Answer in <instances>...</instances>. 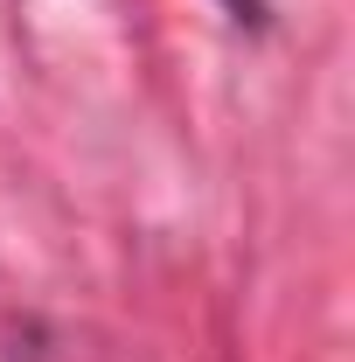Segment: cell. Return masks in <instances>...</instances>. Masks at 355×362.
Wrapping results in <instances>:
<instances>
[{
	"mask_svg": "<svg viewBox=\"0 0 355 362\" xmlns=\"http://www.w3.org/2000/svg\"><path fill=\"white\" fill-rule=\"evenodd\" d=\"M230 14H237V21H251V28H265V0H230Z\"/></svg>",
	"mask_w": 355,
	"mask_h": 362,
	"instance_id": "obj_1",
	"label": "cell"
}]
</instances>
